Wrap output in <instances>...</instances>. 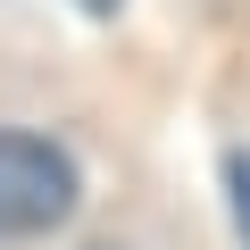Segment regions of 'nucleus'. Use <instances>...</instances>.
Wrapping results in <instances>:
<instances>
[{
    "instance_id": "nucleus-1",
    "label": "nucleus",
    "mask_w": 250,
    "mask_h": 250,
    "mask_svg": "<svg viewBox=\"0 0 250 250\" xmlns=\"http://www.w3.org/2000/svg\"><path fill=\"white\" fill-rule=\"evenodd\" d=\"M75 208V159L42 134H0V233H50Z\"/></svg>"
},
{
    "instance_id": "nucleus-2",
    "label": "nucleus",
    "mask_w": 250,
    "mask_h": 250,
    "mask_svg": "<svg viewBox=\"0 0 250 250\" xmlns=\"http://www.w3.org/2000/svg\"><path fill=\"white\" fill-rule=\"evenodd\" d=\"M225 200H233V225H242V242H250V150L225 159Z\"/></svg>"
},
{
    "instance_id": "nucleus-3",
    "label": "nucleus",
    "mask_w": 250,
    "mask_h": 250,
    "mask_svg": "<svg viewBox=\"0 0 250 250\" xmlns=\"http://www.w3.org/2000/svg\"><path fill=\"white\" fill-rule=\"evenodd\" d=\"M83 9H117V0H83Z\"/></svg>"
}]
</instances>
